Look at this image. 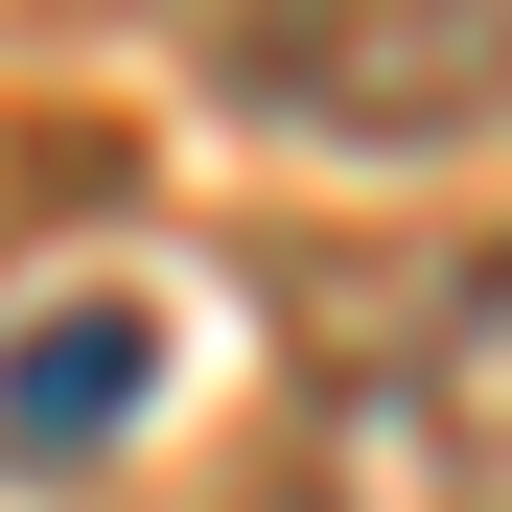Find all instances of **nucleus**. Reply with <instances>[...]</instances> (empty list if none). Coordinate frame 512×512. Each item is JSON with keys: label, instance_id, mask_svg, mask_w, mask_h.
Returning a JSON list of instances; mask_svg holds the SVG:
<instances>
[{"label": "nucleus", "instance_id": "f257e3e1", "mask_svg": "<svg viewBox=\"0 0 512 512\" xmlns=\"http://www.w3.org/2000/svg\"><path fill=\"white\" fill-rule=\"evenodd\" d=\"M303 512H512V256L419 280L303 396Z\"/></svg>", "mask_w": 512, "mask_h": 512}, {"label": "nucleus", "instance_id": "7ed1b4c3", "mask_svg": "<svg viewBox=\"0 0 512 512\" xmlns=\"http://www.w3.org/2000/svg\"><path fill=\"white\" fill-rule=\"evenodd\" d=\"M140 396H163V326L140 303H47L24 350H0V443H117Z\"/></svg>", "mask_w": 512, "mask_h": 512}, {"label": "nucleus", "instance_id": "f03ea898", "mask_svg": "<svg viewBox=\"0 0 512 512\" xmlns=\"http://www.w3.org/2000/svg\"><path fill=\"white\" fill-rule=\"evenodd\" d=\"M210 70H233V117H280V140L443 163V140L512 117V0H233Z\"/></svg>", "mask_w": 512, "mask_h": 512}]
</instances>
